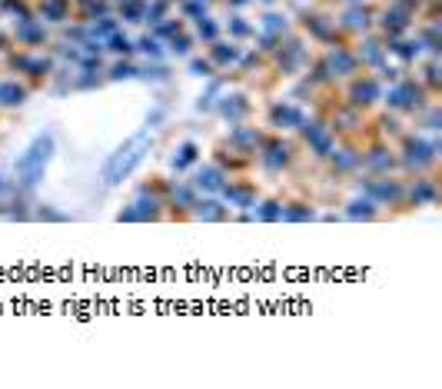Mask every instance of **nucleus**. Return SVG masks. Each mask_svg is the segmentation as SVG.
<instances>
[{
  "mask_svg": "<svg viewBox=\"0 0 442 389\" xmlns=\"http://www.w3.org/2000/svg\"><path fill=\"white\" fill-rule=\"evenodd\" d=\"M150 147H153V130L150 127H143V130H137L133 137H127V140L120 143L113 154L106 156L104 170H100L104 187H120L123 180L133 177V170H137V166L147 160Z\"/></svg>",
  "mask_w": 442,
  "mask_h": 389,
  "instance_id": "f257e3e1",
  "label": "nucleus"
},
{
  "mask_svg": "<svg viewBox=\"0 0 442 389\" xmlns=\"http://www.w3.org/2000/svg\"><path fill=\"white\" fill-rule=\"evenodd\" d=\"M57 154V140H54V133H40L30 140V147L17 156V163H13V173H17V183L20 190H34L40 180H44L47 166Z\"/></svg>",
  "mask_w": 442,
  "mask_h": 389,
  "instance_id": "f03ea898",
  "label": "nucleus"
},
{
  "mask_svg": "<svg viewBox=\"0 0 442 389\" xmlns=\"http://www.w3.org/2000/svg\"><path fill=\"white\" fill-rule=\"evenodd\" d=\"M403 140V154L399 156V166L403 170H409V173H429L432 166L439 163V147L432 140H426V137H419V133H403L399 137Z\"/></svg>",
  "mask_w": 442,
  "mask_h": 389,
  "instance_id": "7ed1b4c3",
  "label": "nucleus"
},
{
  "mask_svg": "<svg viewBox=\"0 0 442 389\" xmlns=\"http://www.w3.org/2000/svg\"><path fill=\"white\" fill-rule=\"evenodd\" d=\"M383 100L393 113H416V110L426 106L429 90L419 80H412V77H399V80H393L389 90H383Z\"/></svg>",
  "mask_w": 442,
  "mask_h": 389,
  "instance_id": "20e7f679",
  "label": "nucleus"
},
{
  "mask_svg": "<svg viewBox=\"0 0 442 389\" xmlns=\"http://www.w3.org/2000/svg\"><path fill=\"white\" fill-rule=\"evenodd\" d=\"M362 193L379 206H409L406 203V183L389 177V173H369L362 180Z\"/></svg>",
  "mask_w": 442,
  "mask_h": 389,
  "instance_id": "39448f33",
  "label": "nucleus"
},
{
  "mask_svg": "<svg viewBox=\"0 0 442 389\" xmlns=\"http://www.w3.org/2000/svg\"><path fill=\"white\" fill-rule=\"evenodd\" d=\"M163 206H166V197H163L156 187H143L137 193V200L130 203L127 210H120L116 220H127V223H150V220H160Z\"/></svg>",
  "mask_w": 442,
  "mask_h": 389,
  "instance_id": "423d86ee",
  "label": "nucleus"
},
{
  "mask_svg": "<svg viewBox=\"0 0 442 389\" xmlns=\"http://www.w3.org/2000/svg\"><path fill=\"white\" fill-rule=\"evenodd\" d=\"M7 67L13 73H20V77H30L34 83L47 80L50 73H54V57H44V54H37V50H11L7 54Z\"/></svg>",
  "mask_w": 442,
  "mask_h": 389,
  "instance_id": "0eeeda50",
  "label": "nucleus"
},
{
  "mask_svg": "<svg viewBox=\"0 0 442 389\" xmlns=\"http://www.w3.org/2000/svg\"><path fill=\"white\" fill-rule=\"evenodd\" d=\"M346 100L349 106H356V110H369L383 100V80L376 77V73H356V77H349V87H346Z\"/></svg>",
  "mask_w": 442,
  "mask_h": 389,
  "instance_id": "6e6552de",
  "label": "nucleus"
},
{
  "mask_svg": "<svg viewBox=\"0 0 442 389\" xmlns=\"http://www.w3.org/2000/svg\"><path fill=\"white\" fill-rule=\"evenodd\" d=\"M256 156H259V163H263V170H266V173H283V170H286V166L296 160V154H293V143L283 140V137H263V143H259Z\"/></svg>",
  "mask_w": 442,
  "mask_h": 389,
  "instance_id": "1a4fd4ad",
  "label": "nucleus"
},
{
  "mask_svg": "<svg viewBox=\"0 0 442 389\" xmlns=\"http://www.w3.org/2000/svg\"><path fill=\"white\" fill-rule=\"evenodd\" d=\"M302 133V143L309 147V154L316 156V160H326V156L336 150V133H333V127L326 123V120H306L300 127Z\"/></svg>",
  "mask_w": 442,
  "mask_h": 389,
  "instance_id": "9d476101",
  "label": "nucleus"
},
{
  "mask_svg": "<svg viewBox=\"0 0 442 389\" xmlns=\"http://www.w3.org/2000/svg\"><path fill=\"white\" fill-rule=\"evenodd\" d=\"M323 63L329 67V73H333V83L349 80V77H356V73L362 70L360 60H356V50L346 47V44H329L323 54Z\"/></svg>",
  "mask_w": 442,
  "mask_h": 389,
  "instance_id": "9b49d317",
  "label": "nucleus"
},
{
  "mask_svg": "<svg viewBox=\"0 0 442 389\" xmlns=\"http://www.w3.org/2000/svg\"><path fill=\"white\" fill-rule=\"evenodd\" d=\"M273 60H276V70L283 73V77H293L296 70H302L306 67V47H302L300 40H279L276 50H273Z\"/></svg>",
  "mask_w": 442,
  "mask_h": 389,
  "instance_id": "f8f14e48",
  "label": "nucleus"
},
{
  "mask_svg": "<svg viewBox=\"0 0 442 389\" xmlns=\"http://www.w3.org/2000/svg\"><path fill=\"white\" fill-rule=\"evenodd\" d=\"M220 197L226 206H236V210H253L256 200H259V190L250 180H226L220 187Z\"/></svg>",
  "mask_w": 442,
  "mask_h": 389,
  "instance_id": "ddd939ff",
  "label": "nucleus"
},
{
  "mask_svg": "<svg viewBox=\"0 0 442 389\" xmlns=\"http://www.w3.org/2000/svg\"><path fill=\"white\" fill-rule=\"evenodd\" d=\"M263 130L259 127H253V123H233V130H230V137H226V147H233L236 154H243V156H256V150H259V143H263Z\"/></svg>",
  "mask_w": 442,
  "mask_h": 389,
  "instance_id": "4468645a",
  "label": "nucleus"
},
{
  "mask_svg": "<svg viewBox=\"0 0 442 389\" xmlns=\"http://www.w3.org/2000/svg\"><path fill=\"white\" fill-rule=\"evenodd\" d=\"M13 44H20L23 50H37L47 44V27L44 20H34V17H23L13 24V34H11Z\"/></svg>",
  "mask_w": 442,
  "mask_h": 389,
  "instance_id": "2eb2a0df",
  "label": "nucleus"
},
{
  "mask_svg": "<svg viewBox=\"0 0 442 389\" xmlns=\"http://www.w3.org/2000/svg\"><path fill=\"white\" fill-rule=\"evenodd\" d=\"M406 203L409 206H436L439 203V183L429 173H419L412 183H406Z\"/></svg>",
  "mask_w": 442,
  "mask_h": 389,
  "instance_id": "dca6fc26",
  "label": "nucleus"
},
{
  "mask_svg": "<svg viewBox=\"0 0 442 389\" xmlns=\"http://www.w3.org/2000/svg\"><path fill=\"white\" fill-rule=\"evenodd\" d=\"M213 110H216L226 123H243V120L253 113V104H250V97L246 94L236 90V94H223L220 100L213 104Z\"/></svg>",
  "mask_w": 442,
  "mask_h": 389,
  "instance_id": "f3484780",
  "label": "nucleus"
},
{
  "mask_svg": "<svg viewBox=\"0 0 442 389\" xmlns=\"http://www.w3.org/2000/svg\"><path fill=\"white\" fill-rule=\"evenodd\" d=\"M362 166L369 173H389V170H399V156L389 143H372L362 150Z\"/></svg>",
  "mask_w": 442,
  "mask_h": 389,
  "instance_id": "a211bd4d",
  "label": "nucleus"
},
{
  "mask_svg": "<svg viewBox=\"0 0 442 389\" xmlns=\"http://www.w3.org/2000/svg\"><path fill=\"white\" fill-rule=\"evenodd\" d=\"M306 123V110L290 100H279L269 106V127L273 130H300Z\"/></svg>",
  "mask_w": 442,
  "mask_h": 389,
  "instance_id": "6ab92c4d",
  "label": "nucleus"
},
{
  "mask_svg": "<svg viewBox=\"0 0 442 389\" xmlns=\"http://www.w3.org/2000/svg\"><path fill=\"white\" fill-rule=\"evenodd\" d=\"M356 50V60H360V67H366V70H379L386 60H389V50H386V40H379V37H366Z\"/></svg>",
  "mask_w": 442,
  "mask_h": 389,
  "instance_id": "aec40b11",
  "label": "nucleus"
},
{
  "mask_svg": "<svg viewBox=\"0 0 442 389\" xmlns=\"http://www.w3.org/2000/svg\"><path fill=\"white\" fill-rule=\"evenodd\" d=\"M329 160V166H333V173L336 177H352L356 170H362V150H356V147H339L326 156Z\"/></svg>",
  "mask_w": 442,
  "mask_h": 389,
  "instance_id": "412c9836",
  "label": "nucleus"
},
{
  "mask_svg": "<svg viewBox=\"0 0 442 389\" xmlns=\"http://www.w3.org/2000/svg\"><path fill=\"white\" fill-rule=\"evenodd\" d=\"M30 100V87L20 83L17 77H0V106L4 110H17Z\"/></svg>",
  "mask_w": 442,
  "mask_h": 389,
  "instance_id": "4be33fe9",
  "label": "nucleus"
},
{
  "mask_svg": "<svg viewBox=\"0 0 442 389\" xmlns=\"http://www.w3.org/2000/svg\"><path fill=\"white\" fill-rule=\"evenodd\" d=\"M306 34L313 37V40H319V44H336L339 37V27L336 20H329V17H323V13H306Z\"/></svg>",
  "mask_w": 442,
  "mask_h": 389,
  "instance_id": "5701e85b",
  "label": "nucleus"
},
{
  "mask_svg": "<svg viewBox=\"0 0 442 389\" xmlns=\"http://www.w3.org/2000/svg\"><path fill=\"white\" fill-rule=\"evenodd\" d=\"M336 27L346 30V34H366L372 27V11H366L362 4H352V7L336 20Z\"/></svg>",
  "mask_w": 442,
  "mask_h": 389,
  "instance_id": "b1692460",
  "label": "nucleus"
},
{
  "mask_svg": "<svg viewBox=\"0 0 442 389\" xmlns=\"http://www.w3.org/2000/svg\"><path fill=\"white\" fill-rule=\"evenodd\" d=\"M223 183H226V170L216 163L199 166L197 177H193V190H197V193H220Z\"/></svg>",
  "mask_w": 442,
  "mask_h": 389,
  "instance_id": "393cba45",
  "label": "nucleus"
},
{
  "mask_svg": "<svg viewBox=\"0 0 442 389\" xmlns=\"http://www.w3.org/2000/svg\"><path fill=\"white\" fill-rule=\"evenodd\" d=\"M207 57L213 60V67L216 70H226V67H236L240 60H243V50L236 47V44H223V40H213L207 50Z\"/></svg>",
  "mask_w": 442,
  "mask_h": 389,
  "instance_id": "a878e982",
  "label": "nucleus"
},
{
  "mask_svg": "<svg viewBox=\"0 0 442 389\" xmlns=\"http://www.w3.org/2000/svg\"><path fill=\"white\" fill-rule=\"evenodd\" d=\"M166 206H180V213H190L197 206V190L193 183H173V187H166Z\"/></svg>",
  "mask_w": 442,
  "mask_h": 389,
  "instance_id": "bb28decb",
  "label": "nucleus"
},
{
  "mask_svg": "<svg viewBox=\"0 0 442 389\" xmlns=\"http://www.w3.org/2000/svg\"><path fill=\"white\" fill-rule=\"evenodd\" d=\"M386 50H389L393 57L403 60V67H409V63H416L419 60L422 44H419V40H406V37H393V40H386Z\"/></svg>",
  "mask_w": 442,
  "mask_h": 389,
  "instance_id": "cd10ccee",
  "label": "nucleus"
},
{
  "mask_svg": "<svg viewBox=\"0 0 442 389\" xmlns=\"http://www.w3.org/2000/svg\"><path fill=\"white\" fill-rule=\"evenodd\" d=\"M190 216H193V220H203V223H220V220L230 216V206L220 200H203V203L197 200V206L190 210Z\"/></svg>",
  "mask_w": 442,
  "mask_h": 389,
  "instance_id": "c85d7f7f",
  "label": "nucleus"
},
{
  "mask_svg": "<svg viewBox=\"0 0 442 389\" xmlns=\"http://www.w3.org/2000/svg\"><path fill=\"white\" fill-rule=\"evenodd\" d=\"M362 123V110H356V106H339L336 113H333V123H329V127H333V133H356V127H360Z\"/></svg>",
  "mask_w": 442,
  "mask_h": 389,
  "instance_id": "c756f323",
  "label": "nucleus"
},
{
  "mask_svg": "<svg viewBox=\"0 0 442 389\" xmlns=\"http://www.w3.org/2000/svg\"><path fill=\"white\" fill-rule=\"evenodd\" d=\"M199 160V143H193V140H183L180 147L173 150V160H170V166H173L176 173H186L190 166Z\"/></svg>",
  "mask_w": 442,
  "mask_h": 389,
  "instance_id": "7c9ffc66",
  "label": "nucleus"
},
{
  "mask_svg": "<svg viewBox=\"0 0 442 389\" xmlns=\"http://www.w3.org/2000/svg\"><path fill=\"white\" fill-rule=\"evenodd\" d=\"M40 17H44V24L70 20V0H40Z\"/></svg>",
  "mask_w": 442,
  "mask_h": 389,
  "instance_id": "2f4dec72",
  "label": "nucleus"
},
{
  "mask_svg": "<svg viewBox=\"0 0 442 389\" xmlns=\"http://www.w3.org/2000/svg\"><path fill=\"white\" fill-rule=\"evenodd\" d=\"M346 216L349 220H379V203H372L366 193H362L360 200H352L346 206Z\"/></svg>",
  "mask_w": 442,
  "mask_h": 389,
  "instance_id": "473e14b6",
  "label": "nucleus"
},
{
  "mask_svg": "<svg viewBox=\"0 0 442 389\" xmlns=\"http://www.w3.org/2000/svg\"><path fill=\"white\" fill-rule=\"evenodd\" d=\"M256 220H263V223H283V200H256L253 206Z\"/></svg>",
  "mask_w": 442,
  "mask_h": 389,
  "instance_id": "72a5a7b5",
  "label": "nucleus"
},
{
  "mask_svg": "<svg viewBox=\"0 0 442 389\" xmlns=\"http://www.w3.org/2000/svg\"><path fill=\"white\" fill-rule=\"evenodd\" d=\"M313 216H316V210L309 203H302V200L283 203V220H286V223H306V220H313Z\"/></svg>",
  "mask_w": 442,
  "mask_h": 389,
  "instance_id": "f704fd0d",
  "label": "nucleus"
},
{
  "mask_svg": "<svg viewBox=\"0 0 442 389\" xmlns=\"http://www.w3.org/2000/svg\"><path fill=\"white\" fill-rule=\"evenodd\" d=\"M419 83L429 90V97H436V90H439V57H429L422 63V80Z\"/></svg>",
  "mask_w": 442,
  "mask_h": 389,
  "instance_id": "c9c22d12",
  "label": "nucleus"
},
{
  "mask_svg": "<svg viewBox=\"0 0 442 389\" xmlns=\"http://www.w3.org/2000/svg\"><path fill=\"white\" fill-rule=\"evenodd\" d=\"M104 50H110V54H116V57H133V40H130V37H123L120 34V30H116V34H110L106 37V47Z\"/></svg>",
  "mask_w": 442,
  "mask_h": 389,
  "instance_id": "e433bc0d",
  "label": "nucleus"
},
{
  "mask_svg": "<svg viewBox=\"0 0 442 389\" xmlns=\"http://www.w3.org/2000/svg\"><path fill=\"white\" fill-rule=\"evenodd\" d=\"M147 13V0H120V17L130 24H140Z\"/></svg>",
  "mask_w": 442,
  "mask_h": 389,
  "instance_id": "4c0bfd02",
  "label": "nucleus"
},
{
  "mask_svg": "<svg viewBox=\"0 0 442 389\" xmlns=\"http://www.w3.org/2000/svg\"><path fill=\"white\" fill-rule=\"evenodd\" d=\"M137 63H130V57H123V60H116L113 67L106 70V80H133L137 77Z\"/></svg>",
  "mask_w": 442,
  "mask_h": 389,
  "instance_id": "58836bf2",
  "label": "nucleus"
},
{
  "mask_svg": "<svg viewBox=\"0 0 442 389\" xmlns=\"http://www.w3.org/2000/svg\"><path fill=\"white\" fill-rule=\"evenodd\" d=\"M180 30H186L183 20H173V17H163L160 24H153V37L156 40H170V37H176Z\"/></svg>",
  "mask_w": 442,
  "mask_h": 389,
  "instance_id": "ea45409f",
  "label": "nucleus"
},
{
  "mask_svg": "<svg viewBox=\"0 0 442 389\" xmlns=\"http://www.w3.org/2000/svg\"><path fill=\"white\" fill-rule=\"evenodd\" d=\"M197 40H203V44H213V40H220V24L216 20H209V17H199L197 20Z\"/></svg>",
  "mask_w": 442,
  "mask_h": 389,
  "instance_id": "a19ab883",
  "label": "nucleus"
},
{
  "mask_svg": "<svg viewBox=\"0 0 442 389\" xmlns=\"http://www.w3.org/2000/svg\"><path fill=\"white\" fill-rule=\"evenodd\" d=\"M110 34H116V20H113V17H100L97 24H90V37H93V40H106Z\"/></svg>",
  "mask_w": 442,
  "mask_h": 389,
  "instance_id": "79ce46f5",
  "label": "nucleus"
},
{
  "mask_svg": "<svg viewBox=\"0 0 442 389\" xmlns=\"http://www.w3.org/2000/svg\"><path fill=\"white\" fill-rule=\"evenodd\" d=\"M170 50H173L176 57H190V50H193V37L186 34V30H180L176 37H170Z\"/></svg>",
  "mask_w": 442,
  "mask_h": 389,
  "instance_id": "37998d69",
  "label": "nucleus"
},
{
  "mask_svg": "<svg viewBox=\"0 0 442 389\" xmlns=\"http://www.w3.org/2000/svg\"><path fill=\"white\" fill-rule=\"evenodd\" d=\"M140 50H143V54H147V57H153V60H160L163 57V44L160 40H156V37H140V44H137Z\"/></svg>",
  "mask_w": 442,
  "mask_h": 389,
  "instance_id": "c03bdc74",
  "label": "nucleus"
},
{
  "mask_svg": "<svg viewBox=\"0 0 442 389\" xmlns=\"http://www.w3.org/2000/svg\"><path fill=\"white\" fill-rule=\"evenodd\" d=\"M183 17L186 20H199V17H207V0H183Z\"/></svg>",
  "mask_w": 442,
  "mask_h": 389,
  "instance_id": "a18cd8bd",
  "label": "nucleus"
},
{
  "mask_svg": "<svg viewBox=\"0 0 442 389\" xmlns=\"http://www.w3.org/2000/svg\"><path fill=\"white\" fill-rule=\"evenodd\" d=\"M416 117H419V123L426 130H439V106L436 104H429V110L422 113V110H416Z\"/></svg>",
  "mask_w": 442,
  "mask_h": 389,
  "instance_id": "49530a36",
  "label": "nucleus"
},
{
  "mask_svg": "<svg viewBox=\"0 0 442 389\" xmlns=\"http://www.w3.org/2000/svg\"><path fill=\"white\" fill-rule=\"evenodd\" d=\"M190 70L197 73V77H216V67H213V60H203V57H193L190 60Z\"/></svg>",
  "mask_w": 442,
  "mask_h": 389,
  "instance_id": "de8ad7c7",
  "label": "nucleus"
},
{
  "mask_svg": "<svg viewBox=\"0 0 442 389\" xmlns=\"http://www.w3.org/2000/svg\"><path fill=\"white\" fill-rule=\"evenodd\" d=\"M137 77H143V80H166L170 73H166V67H160V63H147L143 70H137Z\"/></svg>",
  "mask_w": 442,
  "mask_h": 389,
  "instance_id": "09e8293b",
  "label": "nucleus"
},
{
  "mask_svg": "<svg viewBox=\"0 0 442 389\" xmlns=\"http://www.w3.org/2000/svg\"><path fill=\"white\" fill-rule=\"evenodd\" d=\"M379 127H383L386 137H403V133H406V130L399 127V120L389 117V113H386V117H379Z\"/></svg>",
  "mask_w": 442,
  "mask_h": 389,
  "instance_id": "8fccbe9b",
  "label": "nucleus"
},
{
  "mask_svg": "<svg viewBox=\"0 0 442 389\" xmlns=\"http://www.w3.org/2000/svg\"><path fill=\"white\" fill-rule=\"evenodd\" d=\"M230 34L240 40V37H250V34H253V27L246 24L243 17H233V20H230Z\"/></svg>",
  "mask_w": 442,
  "mask_h": 389,
  "instance_id": "3c124183",
  "label": "nucleus"
},
{
  "mask_svg": "<svg viewBox=\"0 0 442 389\" xmlns=\"http://www.w3.org/2000/svg\"><path fill=\"white\" fill-rule=\"evenodd\" d=\"M30 216H37V220H67V213H57V210H50V206H40Z\"/></svg>",
  "mask_w": 442,
  "mask_h": 389,
  "instance_id": "603ef678",
  "label": "nucleus"
},
{
  "mask_svg": "<svg viewBox=\"0 0 442 389\" xmlns=\"http://www.w3.org/2000/svg\"><path fill=\"white\" fill-rule=\"evenodd\" d=\"M230 4H233V7H243V4H246V0H230Z\"/></svg>",
  "mask_w": 442,
  "mask_h": 389,
  "instance_id": "864d4df0",
  "label": "nucleus"
},
{
  "mask_svg": "<svg viewBox=\"0 0 442 389\" xmlns=\"http://www.w3.org/2000/svg\"><path fill=\"white\" fill-rule=\"evenodd\" d=\"M0 197H4V180H0Z\"/></svg>",
  "mask_w": 442,
  "mask_h": 389,
  "instance_id": "5fc2aeb1",
  "label": "nucleus"
},
{
  "mask_svg": "<svg viewBox=\"0 0 442 389\" xmlns=\"http://www.w3.org/2000/svg\"><path fill=\"white\" fill-rule=\"evenodd\" d=\"M352 4H360V0H352Z\"/></svg>",
  "mask_w": 442,
  "mask_h": 389,
  "instance_id": "6e6d98bb",
  "label": "nucleus"
},
{
  "mask_svg": "<svg viewBox=\"0 0 442 389\" xmlns=\"http://www.w3.org/2000/svg\"><path fill=\"white\" fill-rule=\"evenodd\" d=\"M266 4H273V0H266Z\"/></svg>",
  "mask_w": 442,
  "mask_h": 389,
  "instance_id": "4d7b16f0",
  "label": "nucleus"
}]
</instances>
